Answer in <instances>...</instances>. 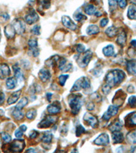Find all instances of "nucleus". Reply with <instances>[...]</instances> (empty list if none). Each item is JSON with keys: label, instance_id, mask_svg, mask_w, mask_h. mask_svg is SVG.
<instances>
[{"label": "nucleus", "instance_id": "nucleus-1", "mask_svg": "<svg viewBox=\"0 0 136 153\" xmlns=\"http://www.w3.org/2000/svg\"><path fill=\"white\" fill-rule=\"evenodd\" d=\"M125 78V74L120 70H113L109 71L106 76V82L111 88L117 86L123 82Z\"/></svg>", "mask_w": 136, "mask_h": 153}, {"label": "nucleus", "instance_id": "nucleus-2", "mask_svg": "<svg viewBox=\"0 0 136 153\" xmlns=\"http://www.w3.org/2000/svg\"><path fill=\"white\" fill-rule=\"evenodd\" d=\"M69 105L71 108V113L74 115H76L80 112L82 107V97L80 95L73 94L71 95L68 100Z\"/></svg>", "mask_w": 136, "mask_h": 153}, {"label": "nucleus", "instance_id": "nucleus-3", "mask_svg": "<svg viewBox=\"0 0 136 153\" xmlns=\"http://www.w3.org/2000/svg\"><path fill=\"white\" fill-rule=\"evenodd\" d=\"M90 87L91 83L89 79L87 77H85V76H82V77H81L76 81V82L74 83L73 87L71 88L70 91L71 92H76V91L81 90L82 88L88 89Z\"/></svg>", "mask_w": 136, "mask_h": 153}, {"label": "nucleus", "instance_id": "nucleus-4", "mask_svg": "<svg viewBox=\"0 0 136 153\" xmlns=\"http://www.w3.org/2000/svg\"><path fill=\"white\" fill-rule=\"evenodd\" d=\"M93 56V53L91 50H87L83 53V55H79L76 58L79 66L81 68H85L89 63L91 58Z\"/></svg>", "mask_w": 136, "mask_h": 153}, {"label": "nucleus", "instance_id": "nucleus-5", "mask_svg": "<svg viewBox=\"0 0 136 153\" xmlns=\"http://www.w3.org/2000/svg\"><path fill=\"white\" fill-rule=\"evenodd\" d=\"M25 147V142L23 140H14L8 146V150L9 152H21Z\"/></svg>", "mask_w": 136, "mask_h": 153}, {"label": "nucleus", "instance_id": "nucleus-6", "mask_svg": "<svg viewBox=\"0 0 136 153\" xmlns=\"http://www.w3.org/2000/svg\"><path fill=\"white\" fill-rule=\"evenodd\" d=\"M58 117L56 116L48 115L42 121L39 123L38 127L39 129H44V128H48L51 125H54L57 121Z\"/></svg>", "mask_w": 136, "mask_h": 153}, {"label": "nucleus", "instance_id": "nucleus-7", "mask_svg": "<svg viewBox=\"0 0 136 153\" xmlns=\"http://www.w3.org/2000/svg\"><path fill=\"white\" fill-rule=\"evenodd\" d=\"M12 26L15 29L16 33L19 35H22L25 31V23L21 19H16L12 23Z\"/></svg>", "mask_w": 136, "mask_h": 153}, {"label": "nucleus", "instance_id": "nucleus-8", "mask_svg": "<svg viewBox=\"0 0 136 153\" xmlns=\"http://www.w3.org/2000/svg\"><path fill=\"white\" fill-rule=\"evenodd\" d=\"M127 95L125 94V92H123L122 90H118L114 97L112 100V103L114 105L120 107L122 105L125 100V97Z\"/></svg>", "mask_w": 136, "mask_h": 153}, {"label": "nucleus", "instance_id": "nucleus-9", "mask_svg": "<svg viewBox=\"0 0 136 153\" xmlns=\"http://www.w3.org/2000/svg\"><path fill=\"white\" fill-rule=\"evenodd\" d=\"M83 119L85 123H86L88 125L91 126L93 129H95V128H97L98 127L99 121L97 118L93 114H89V113H86V114L84 115Z\"/></svg>", "mask_w": 136, "mask_h": 153}, {"label": "nucleus", "instance_id": "nucleus-10", "mask_svg": "<svg viewBox=\"0 0 136 153\" xmlns=\"http://www.w3.org/2000/svg\"><path fill=\"white\" fill-rule=\"evenodd\" d=\"M118 112V107L114 105H112L109 106L108 110L104 113V114L103 115L102 118L106 121H108L111 118L114 116H115L117 114Z\"/></svg>", "mask_w": 136, "mask_h": 153}, {"label": "nucleus", "instance_id": "nucleus-11", "mask_svg": "<svg viewBox=\"0 0 136 153\" xmlns=\"http://www.w3.org/2000/svg\"><path fill=\"white\" fill-rule=\"evenodd\" d=\"M25 22L28 25H32L38 21L39 16L34 10H31L25 17Z\"/></svg>", "mask_w": 136, "mask_h": 153}, {"label": "nucleus", "instance_id": "nucleus-12", "mask_svg": "<svg viewBox=\"0 0 136 153\" xmlns=\"http://www.w3.org/2000/svg\"><path fill=\"white\" fill-rule=\"evenodd\" d=\"M94 143L97 146H108L110 143L108 135L106 134H101L96 138Z\"/></svg>", "mask_w": 136, "mask_h": 153}, {"label": "nucleus", "instance_id": "nucleus-13", "mask_svg": "<svg viewBox=\"0 0 136 153\" xmlns=\"http://www.w3.org/2000/svg\"><path fill=\"white\" fill-rule=\"evenodd\" d=\"M72 68V64L71 63H68V60L65 58H62L59 60V69L61 71L66 72L71 70Z\"/></svg>", "mask_w": 136, "mask_h": 153}, {"label": "nucleus", "instance_id": "nucleus-14", "mask_svg": "<svg viewBox=\"0 0 136 153\" xmlns=\"http://www.w3.org/2000/svg\"><path fill=\"white\" fill-rule=\"evenodd\" d=\"M125 125L129 127H133L136 126V112L129 114L125 118Z\"/></svg>", "mask_w": 136, "mask_h": 153}, {"label": "nucleus", "instance_id": "nucleus-15", "mask_svg": "<svg viewBox=\"0 0 136 153\" xmlns=\"http://www.w3.org/2000/svg\"><path fill=\"white\" fill-rule=\"evenodd\" d=\"M62 23L65 27L70 29L71 31H75L77 29V25L71 21L70 17L68 16H63L61 19Z\"/></svg>", "mask_w": 136, "mask_h": 153}, {"label": "nucleus", "instance_id": "nucleus-16", "mask_svg": "<svg viewBox=\"0 0 136 153\" xmlns=\"http://www.w3.org/2000/svg\"><path fill=\"white\" fill-rule=\"evenodd\" d=\"M61 106L59 102H54L47 108V111L51 114H56L61 112Z\"/></svg>", "mask_w": 136, "mask_h": 153}, {"label": "nucleus", "instance_id": "nucleus-17", "mask_svg": "<svg viewBox=\"0 0 136 153\" xmlns=\"http://www.w3.org/2000/svg\"><path fill=\"white\" fill-rule=\"evenodd\" d=\"M10 74V70L7 64H0V79L4 80Z\"/></svg>", "mask_w": 136, "mask_h": 153}, {"label": "nucleus", "instance_id": "nucleus-18", "mask_svg": "<svg viewBox=\"0 0 136 153\" xmlns=\"http://www.w3.org/2000/svg\"><path fill=\"white\" fill-rule=\"evenodd\" d=\"M38 76L41 81H42L43 82H46L51 79V74L50 71L47 70V69L43 68L39 71Z\"/></svg>", "mask_w": 136, "mask_h": 153}, {"label": "nucleus", "instance_id": "nucleus-19", "mask_svg": "<svg viewBox=\"0 0 136 153\" xmlns=\"http://www.w3.org/2000/svg\"><path fill=\"white\" fill-rule=\"evenodd\" d=\"M4 33L5 35L8 39H12L15 36L16 31L13 26H12V25H8L5 27Z\"/></svg>", "mask_w": 136, "mask_h": 153}, {"label": "nucleus", "instance_id": "nucleus-20", "mask_svg": "<svg viewBox=\"0 0 136 153\" xmlns=\"http://www.w3.org/2000/svg\"><path fill=\"white\" fill-rule=\"evenodd\" d=\"M112 138L114 144H120L124 141V136L122 133L120 132V131L112 132Z\"/></svg>", "mask_w": 136, "mask_h": 153}, {"label": "nucleus", "instance_id": "nucleus-21", "mask_svg": "<svg viewBox=\"0 0 136 153\" xmlns=\"http://www.w3.org/2000/svg\"><path fill=\"white\" fill-rule=\"evenodd\" d=\"M39 11H43L47 10L51 6V0H36Z\"/></svg>", "mask_w": 136, "mask_h": 153}, {"label": "nucleus", "instance_id": "nucleus-22", "mask_svg": "<svg viewBox=\"0 0 136 153\" xmlns=\"http://www.w3.org/2000/svg\"><path fill=\"white\" fill-rule=\"evenodd\" d=\"M127 70L130 74L136 76V59L128 61L127 63Z\"/></svg>", "mask_w": 136, "mask_h": 153}, {"label": "nucleus", "instance_id": "nucleus-23", "mask_svg": "<svg viewBox=\"0 0 136 153\" xmlns=\"http://www.w3.org/2000/svg\"><path fill=\"white\" fill-rule=\"evenodd\" d=\"M21 95V90H19V91H15V92H14L8 99V101H7V102H8V104L11 105V104H13L14 103H16L17 101H18Z\"/></svg>", "mask_w": 136, "mask_h": 153}, {"label": "nucleus", "instance_id": "nucleus-24", "mask_svg": "<svg viewBox=\"0 0 136 153\" xmlns=\"http://www.w3.org/2000/svg\"><path fill=\"white\" fill-rule=\"evenodd\" d=\"M122 127L123 125L121 122L118 119H116L112 123V124L110 125L109 129H110L112 132L118 131H120V129H122Z\"/></svg>", "mask_w": 136, "mask_h": 153}, {"label": "nucleus", "instance_id": "nucleus-25", "mask_svg": "<svg viewBox=\"0 0 136 153\" xmlns=\"http://www.w3.org/2000/svg\"><path fill=\"white\" fill-rule=\"evenodd\" d=\"M126 41H127V34H126L125 32L124 31H123L122 32L118 34V38L117 39V42L120 45V46L123 47L126 44Z\"/></svg>", "mask_w": 136, "mask_h": 153}, {"label": "nucleus", "instance_id": "nucleus-26", "mask_svg": "<svg viewBox=\"0 0 136 153\" xmlns=\"http://www.w3.org/2000/svg\"><path fill=\"white\" fill-rule=\"evenodd\" d=\"M13 70L14 72V76H15V78L16 80L18 81H22L23 80V74L21 70V68L19 67V65L16 64V65H13Z\"/></svg>", "mask_w": 136, "mask_h": 153}, {"label": "nucleus", "instance_id": "nucleus-27", "mask_svg": "<svg viewBox=\"0 0 136 153\" xmlns=\"http://www.w3.org/2000/svg\"><path fill=\"white\" fill-rule=\"evenodd\" d=\"M103 53L106 56H112L114 55V48L111 44H109L103 48Z\"/></svg>", "mask_w": 136, "mask_h": 153}, {"label": "nucleus", "instance_id": "nucleus-28", "mask_svg": "<svg viewBox=\"0 0 136 153\" xmlns=\"http://www.w3.org/2000/svg\"><path fill=\"white\" fill-rule=\"evenodd\" d=\"M128 18L131 20H135L136 19V6L135 5H132L129 7L128 12H127Z\"/></svg>", "mask_w": 136, "mask_h": 153}, {"label": "nucleus", "instance_id": "nucleus-29", "mask_svg": "<svg viewBox=\"0 0 136 153\" xmlns=\"http://www.w3.org/2000/svg\"><path fill=\"white\" fill-rule=\"evenodd\" d=\"M100 32V28L95 25H91L86 29V33L88 35H95Z\"/></svg>", "mask_w": 136, "mask_h": 153}, {"label": "nucleus", "instance_id": "nucleus-30", "mask_svg": "<svg viewBox=\"0 0 136 153\" xmlns=\"http://www.w3.org/2000/svg\"><path fill=\"white\" fill-rule=\"evenodd\" d=\"M118 31V29L117 27H109L106 30V34L109 37V38H114V37L117 35Z\"/></svg>", "mask_w": 136, "mask_h": 153}, {"label": "nucleus", "instance_id": "nucleus-31", "mask_svg": "<svg viewBox=\"0 0 136 153\" xmlns=\"http://www.w3.org/2000/svg\"><path fill=\"white\" fill-rule=\"evenodd\" d=\"M52 140H53V135L49 131L44 132L41 137L42 142L45 143V144H50L52 142Z\"/></svg>", "mask_w": 136, "mask_h": 153}, {"label": "nucleus", "instance_id": "nucleus-32", "mask_svg": "<svg viewBox=\"0 0 136 153\" xmlns=\"http://www.w3.org/2000/svg\"><path fill=\"white\" fill-rule=\"evenodd\" d=\"M85 12L86 14H88V15H95L97 10L95 6H93L92 4H89L85 6Z\"/></svg>", "mask_w": 136, "mask_h": 153}, {"label": "nucleus", "instance_id": "nucleus-33", "mask_svg": "<svg viewBox=\"0 0 136 153\" xmlns=\"http://www.w3.org/2000/svg\"><path fill=\"white\" fill-rule=\"evenodd\" d=\"M12 114L16 120H21L22 118L24 117V114L23 113V112H22V110H19L16 108H14V110H12Z\"/></svg>", "mask_w": 136, "mask_h": 153}, {"label": "nucleus", "instance_id": "nucleus-34", "mask_svg": "<svg viewBox=\"0 0 136 153\" xmlns=\"http://www.w3.org/2000/svg\"><path fill=\"white\" fill-rule=\"evenodd\" d=\"M127 140L130 144H136V130L128 133L127 135Z\"/></svg>", "mask_w": 136, "mask_h": 153}, {"label": "nucleus", "instance_id": "nucleus-35", "mask_svg": "<svg viewBox=\"0 0 136 153\" xmlns=\"http://www.w3.org/2000/svg\"><path fill=\"white\" fill-rule=\"evenodd\" d=\"M17 85V80L14 78H9L6 80V86L8 89H13Z\"/></svg>", "mask_w": 136, "mask_h": 153}, {"label": "nucleus", "instance_id": "nucleus-36", "mask_svg": "<svg viewBox=\"0 0 136 153\" xmlns=\"http://www.w3.org/2000/svg\"><path fill=\"white\" fill-rule=\"evenodd\" d=\"M28 45L29 47V51H31L38 48V40L35 38H31L28 42Z\"/></svg>", "mask_w": 136, "mask_h": 153}, {"label": "nucleus", "instance_id": "nucleus-37", "mask_svg": "<svg viewBox=\"0 0 136 153\" xmlns=\"http://www.w3.org/2000/svg\"><path fill=\"white\" fill-rule=\"evenodd\" d=\"M27 103H28V100H27V97H23L21 100L19 101V103H17V105H16V108L19 110H22L23 108L25 106Z\"/></svg>", "mask_w": 136, "mask_h": 153}, {"label": "nucleus", "instance_id": "nucleus-38", "mask_svg": "<svg viewBox=\"0 0 136 153\" xmlns=\"http://www.w3.org/2000/svg\"><path fill=\"white\" fill-rule=\"evenodd\" d=\"M74 19L76 20V21H82L86 19V17L81 13V12H76L75 14H74Z\"/></svg>", "mask_w": 136, "mask_h": 153}, {"label": "nucleus", "instance_id": "nucleus-39", "mask_svg": "<svg viewBox=\"0 0 136 153\" xmlns=\"http://www.w3.org/2000/svg\"><path fill=\"white\" fill-rule=\"evenodd\" d=\"M37 115V111L36 110H30L27 112L26 117L29 120H33L36 118Z\"/></svg>", "mask_w": 136, "mask_h": 153}, {"label": "nucleus", "instance_id": "nucleus-40", "mask_svg": "<svg viewBox=\"0 0 136 153\" xmlns=\"http://www.w3.org/2000/svg\"><path fill=\"white\" fill-rule=\"evenodd\" d=\"M85 131H86V130L85 128H84L81 125H79L78 126H77V127H76V136L77 137L80 136L82 134H85Z\"/></svg>", "mask_w": 136, "mask_h": 153}, {"label": "nucleus", "instance_id": "nucleus-41", "mask_svg": "<svg viewBox=\"0 0 136 153\" xmlns=\"http://www.w3.org/2000/svg\"><path fill=\"white\" fill-rule=\"evenodd\" d=\"M108 4L110 10H114L117 8L118 0H108Z\"/></svg>", "mask_w": 136, "mask_h": 153}, {"label": "nucleus", "instance_id": "nucleus-42", "mask_svg": "<svg viewBox=\"0 0 136 153\" xmlns=\"http://www.w3.org/2000/svg\"><path fill=\"white\" fill-rule=\"evenodd\" d=\"M69 78L68 75H61L59 77V84L61 86H63L65 85V84L66 82V80H68V78Z\"/></svg>", "mask_w": 136, "mask_h": 153}, {"label": "nucleus", "instance_id": "nucleus-43", "mask_svg": "<svg viewBox=\"0 0 136 153\" xmlns=\"http://www.w3.org/2000/svg\"><path fill=\"white\" fill-rule=\"evenodd\" d=\"M1 137H2V140H4V142L6 143H10L12 140V137L10 135L5 132L2 133L1 134Z\"/></svg>", "mask_w": 136, "mask_h": 153}, {"label": "nucleus", "instance_id": "nucleus-44", "mask_svg": "<svg viewBox=\"0 0 136 153\" xmlns=\"http://www.w3.org/2000/svg\"><path fill=\"white\" fill-rule=\"evenodd\" d=\"M129 105L132 108H135L136 107V96H132L129 98L128 100Z\"/></svg>", "mask_w": 136, "mask_h": 153}, {"label": "nucleus", "instance_id": "nucleus-45", "mask_svg": "<svg viewBox=\"0 0 136 153\" xmlns=\"http://www.w3.org/2000/svg\"><path fill=\"white\" fill-rule=\"evenodd\" d=\"M32 33L36 36L40 35V26L39 25H35L33 28L31 29Z\"/></svg>", "mask_w": 136, "mask_h": 153}, {"label": "nucleus", "instance_id": "nucleus-46", "mask_svg": "<svg viewBox=\"0 0 136 153\" xmlns=\"http://www.w3.org/2000/svg\"><path fill=\"white\" fill-rule=\"evenodd\" d=\"M76 50L78 53H83L85 51V46L82 44H78L76 46Z\"/></svg>", "mask_w": 136, "mask_h": 153}, {"label": "nucleus", "instance_id": "nucleus-47", "mask_svg": "<svg viewBox=\"0 0 136 153\" xmlns=\"http://www.w3.org/2000/svg\"><path fill=\"white\" fill-rule=\"evenodd\" d=\"M118 4L120 8L124 9V8H125V7L127 6V0H118Z\"/></svg>", "mask_w": 136, "mask_h": 153}, {"label": "nucleus", "instance_id": "nucleus-48", "mask_svg": "<svg viewBox=\"0 0 136 153\" xmlns=\"http://www.w3.org/2000/svg\"><path fill=\"white\" fill-rule=\"evenodd\" d=\"M110 90H111V87H110V86H109V85H108L107 84H106L105 85L103 86V87H102V91H103V93H104L105 95L108 94V93H110Z\"/></svg>", "mask_w": 136, "mask_h": 153}, {"label": "nucleus", "instance_id": "nucleus-49", "mask_svg": "<svg viewBox=\"0 0 136 153\" xmlns=\"http://www.w3.org/2000/svg\"><path fill=\"white\" fill-rule=\"evenodd\" d=\"M128 55L131 57H136V49L129 48L128 50Z\"/></svg>", "mask_w": 136, "mask_h": 153}, {"label": "nucleus", "instance_id": "nucleus-50", "mask_svg": "<svg viewBox=\"0 0 136 153\" xmlns=\"http://www.w3.org/2000/svg\"><path fill=\"white\" fill-rule=\"evenodd\" d=\"M23 133L24 132L23 131H22L21 129H20V128H19V129H16V131H15V136H16V137L21 138L23 135Z\"/></svg>", "mask_w": 136, "mask_h": 153}, {"label": "nucleus", "instance_id": "nucleus-51", "mask_svg": "<svg viewBox=\"0 0 136 153\" xmlns=\"http://www.w3.org/2000/svg\"><path fill=\"white\" fill-rule=\"evenodd\" d=\"M38 135H39V133L38 131H36L35 130H33L30 133V134H29V137H30L31 139H34V138L38 137Z\"/></svg>", "mask_w": 136, "mask_h": 153}, {"label": "nucleus", "instance_id": "nucleus-52", "mask_svg": "<svg viewBox=\"0 0 136 153\" xmlns=\"http://www.w3.org/2000/svg\"><path fill=\"white\" fill-rule=\"evenodd\" d=\"M108 23V19H101V21L100 22V25L102 27H104L107 25Z\"/></svg>", "mask_w": 136, "mask_h": 153}, {"label": "nucleus", "instance_id": "nucleus-53", "mask_svg": "<svg viewBox=\"0 0 136 153\" xmlns=\"http://www.w3.org/2000/svg\"><path fill=\"white\" fill-rule=\"evenodd\" d=\"M5 101V95L3 92H0V105L3 104Z\"/></svg>", "mask_w": 136, "mask_h": 153}, {"label": "nucleus", "instance_id": "nucleus-54", "mask_svg": "<svg viewBox=\"0 0 136 153\" xmlns=\"http://www.w3.org/2000/svg\"><path fill=\"white\" fill-rule=\"evenodd\" d=\"M94 108H95V105H94L93 103H88V105H86V108H87L88 110H93L94 109Z\"/></svg>", "mask_w": 136, "mask_h": 153}, {"label": "nucleus", "instance_id": "nucleus-55", "mask_svg": "<svg viewBox=\"0 0 136 153\" xmlns=\"http://www.w3.org/2000/svg\"><path fill=\"white\" fill-rule=\"evenodd\" d=\"M52 96H53V94H52V93H46V97H47V99H48V102H50V101H51Z\"/></svg>", "mask_w": 136, "mask_h": 153}, {"label": "nucleus", "instance_id": "nucleus-56", "mask_svg": "<svg viewBox=\"0 0 136 153\" xmlns=\"http://www.w3.org/2000/svg\"><path fill=\"white\" fill-rule=\"evenodd\" d=\"M20 129H21L22 131H23V132H25V131L27 130V126L26 125H22L21 127H19Z\"/></svg>", "mask_w": 136, "mask_h": 153}, {"label": "nucleus", "instance_id": "nucleus-57", "mask_svg": "<svg viewBox=\"0 0 136 153\" xmlns=\"http://www.w3.org/2000/svg\"><path fill=\"white\" fill-rule=\"evenodd\" d=\"M2 17H3V18H4L6 21V20H8L10 19L8 14H2Z\"/></svg>", "mask_w": 136, "mask_h": 153}, {"label": "nucleus", "instance_id": "nucleus-58", "mask_svg": "<svg viewBox=\"0 0 136 153\" xmlns=\"http://www.w3.org/2000/svg\"><path fill=\"white\" fill-rule=\"evenodd\" d=\"M131 44H132V46H133V47L136 48V39H133V40L131 42Z\"/></svg>", "mask_w": 136, "mask_h": 153}, {"label": "nucleus", "instance_id": "nucleus-59", "mask_svg": "<svg viewBox=\"0 0 136 153\" xmlns=\"http://www.w3.org/2000/svg\"><path fill=\"white\" fill-rule=\"evenodd\" d=\"M27 152H35V150L33 149H29L26 151Z\"/></svg>", "mask_w": 136, "mask_h": 153}, {"label": "nucleus", "instance_id": "nucleus-60", "mask_svg": "<svg viewBox=\"0 0 136 153\" xmlns=\"http://www.w3.org/2000/svg\"><path fill=\"white\" fill-rule=\"evenodd\" d=\"M129 1H130L131 3L135 5V6H136V0H129Z\"/></svg>", "mask_w": 136, "mask_h": 153}, {"label": "nucleus", "instance_id": "nucleus-61", "mask_svg": "<svg viewBox=\"0 0 136 153\" xmlns=\"http://www.w3.org/2000/svg\"><path fill=\"white\" fill-rule=\"evenodd\" d=\"M4 110H0V116H4Z\"/></svg>", "mask_w": 136, "mask_h": 153}, {"label": "nucleus", "instance_id": "nucleus-62", "mask_svg": "<svg viewBox=\"0 0 136 153\" xmlns=\"http://www.w3.org/2000/svg\"><path fill=\"white\" fill-rule=\"evenodd\" d=\"M0 40H1V35H0Z\"/></svg>", "mask_w": 136, "mask_h": 153}]
</instances>
